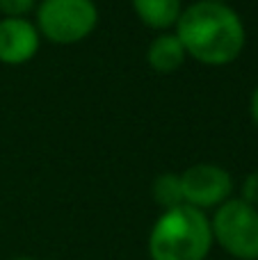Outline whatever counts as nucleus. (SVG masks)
<instances>
[{
  "label": "nucleus",
  "mask_w": 258,
  "mask_h": 260,
  "mask_svg": "<svg viewBox=\"0 0 258 260\" xmlns=\"http://www.w3.org/2000/svg\"><path fill=\"white\" fill-rule=\"evenodd\" d=\"M185 53L204 64H229L245 46V27L231 7L224 3L201 0L181 12L176 21Z\"/></svg>",
  "instance_id": "1"
},
{
  "label": "nucleus",
  "mask_w": 258,
  "mask_h": 260,
  "mask_svg": "<svg viewBox=\"0 0 258 260\" xmlns=\"http://www.w3.org/2000/svg\"><path fill=\"white\" fill-rule=\"evenodd\" d=\"M213 244L210 221L187 203L165 210L149 235L153 260H204Z\"/></svg>",
  "instance_id": "2"
},
{
  "label": "nucleus",
  "mask_w": 258,
  "mask_h": 260,
  "mask_svg": "<svg viewBox=\"0 0 258 260\" xmlns=\"http://www.w3.org/2000/svg\"><path fill=\"white\" fill-rule=\"evenodd\" d=\"M213 238L240 260H258V212L242 199L224 201L210 224Z\"/></svg>",
  "instance_id": "3"
},
{
  "label": "nucleus",
  "mask_w": 258,
  "mask_h": 260,
  "mask_svg": "<svg viewBox=\"0 0 258 260\" xmlns=\"http://www.w3.org/2000/svg\"><path fill=\"white\" fill-rule=\"evenodd\" d=\"M39 27L50 41L76 44L96 25V5L91 0H41Z\"/></svg>",
  "instance_id": "4"
},
{
  "label": "nucleus",
  "mask_w": 258,
  "mask_h": 260,
  "mask_svg": "<svg viewBox=\"0 0 258 260\" xmlns=\"http://www.w3.org/2000/svg\"><path fill=\"white\" fill-rule=\"evenodd\" d=\"M183 199L192 208H208L224 203L233 189L231 176L217 165H192L181 174Z\"/></svg>",
  "instance_id": "5"
},
{
  "label": "nucleus",
  "mask_w": 258,
  "mask_h": 260,
  "mask_svg": "<svg viewBox=\"0 0 258 260\" xmlns=\"http://www.w3.org/2000/svg\"><path fill=\"white\" fill-rule=\"evenodd\" d=\"M39 35L25 18H7L0 21V62L23 64L37 53Z\"/></svg>",
  "instance_id": "6"
},
{
  "label": "nucleus",
  "mask_w": 258,
  "mask_h": 260,
  "mask_svg": "<svg viewBox=\"0 0 258 260\" xmlns=\"http://www.w3.org/2000/svg\"><path fill=\"white\" fill-rule=\"evenodd\" d=\"M149 64L160 73L176 71L183 64L185 57V48H183L181 39L176 35H160L158 39H153V44L149 46Z\"/></svg>",
  "instance_id": "7"
},
{
  "label": "nucleus",
  "mask_w": 258,
  "mask_h": 260,
  "mask_svg": "<svg viewBox=\"0 0 258 260\" xmlns=\"http://www.w3.org/2000/svg\"><path fill=\"white\" fill-rule=\"evenodd\" d=\"M133 7L137 16L155 30L169 27L181 16V0H133Z\"/></svg>",
  "instance_id": "8"
},
{
  "label": "nucleus",
  "mask_w": 258,
  "mask_h": 260,
  "mask_svg": "<svg viewBox=\"0 0 258 260\" xmlns=\"http://www.w3.org/2000/svg\"><path fill=\"white\" fill-rule=\"evenodd\" d=\"M153 197L165 210H172L185 203L183 199V185H181V176L176 174H163L155 178L153 183Z\"/></svg>",
  "instance_id": "9"
},
{
  "label": "nucleus",
  "mask_w": 258,
  "mask_h": 260,
  "mask_svg": "<svg viewBox=\"0 0 258 260\" xmlns=\"http://www.w3.org/2000/svg\"><path fill=\"white\" fill-rule=\"evenodd\" d=\"M35 7V0H0V12L7 14V18H23Z\"/></svg>",
  "instance_id": "10"
},
{
  "label": "nucleus",
  "mask_w": 258,
  "mask_h": 260,
  "mask_svg": "<svg viewBox=\"0 0 258 260\" xmlns=\"http://www.w3.org/2000/svg\"><path fill=\"white\" fill-rule=\"evenodd\" d=\"M242 201L249 206H258V171L247 176L245 185H242Z\"/></svg>",
  "instance_id": "11"
},
{
  "label": "nucleus",
  "mask_w": 258,
  "mask_h": 260,
  "mask_svg": "<svg viewBox=\"0 0 258 260\" xmlns=\"http://www.w3.org/2000/svg\"><path fill=\"white\" fill-rule=\"evenodd\" d=\"M251 117H254V121L258 123V87H256L254 96H251Z\"/></svg>",
  "instance_id": "12"
},
{
  "label": "nucleus",
  "mask_w": 258,
  "mask_h": 260,
  "mask_svg": "<svg viewBox=\"0 0 258 260\" xmlns=\"http://www.w3.org/2000/svg\"><path fill=\"white\" fill-rule=\"evenodd\" d=\"M12 260H35V258H25V256H21V258H12Z\"/></svg>",
  "instance_id": "13"
},
{
  "label": "nucleus",
  "mask_w": 258,
  "mask_h": 260,
  "mask_svg": "<svg viewBox=\"0 0 258 260\" xmlns=\"http://www.w3.org/2000/svg\"><path fill=\"white\" fill-rule=\"evenodd\" d=\"M213 3H224V0H213Z\"/></svg>",
  "instance_id": "14"
}]
</instances>
